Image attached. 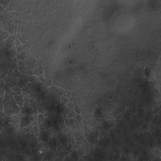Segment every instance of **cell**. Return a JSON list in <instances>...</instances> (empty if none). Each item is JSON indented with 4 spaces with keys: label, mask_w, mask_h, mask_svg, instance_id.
I'll return each instance as SVG.
<instances>
[{
    "label": "cell",
    "mask_w": 161,
    "mask_h": 161,
    "mask_svg": "<svg viewBox=\"0 0 161 161\" xmlns=\"http://www.w3.org/2000/svg\"><path fill=\"white\" fill-rule=\"evenodd\" d=\"M74 111L76 112V113L77 114H80V113H81V108H80L79 105L78 103H76V105H75Z\"/></svg>",
    "instance_id": "obj_35"
},
{
    "label": "cell",
    "mask_w": 161,
    "mask_h": 161,
    "mask_svg": "<svg viewBox=\"0 0 161 161\" xmlns=\"http://www.w3.org/2000/svg\"><path fill=\"white\" fill-rule=\"evenodd\" d=\"M71 160V159H70V157L69 155H66L65 157H64V160Z\"/></svg>",
    "instance_id": "obj_41"
},
{
    "label": "cell",
    "mask_w": 161,
    "mask_h": 161,
    "mask_svg": "<svg viewBox=\"0 0 161 161\" xmlns=\"http://www.w3.org/2000/svg\"><path fill=\"white\" fill-rule=\"evenodd\" d=\"M39 132H40V130H39V127L38 122H37V121L33 122V125H32V127L31 128L30 133L35 134L38 138V137L39 135Z\"/></svg>",
    "instance_id": "obj_27"
},
{
    "label": "cell",
    "mask_w": 161,
    "mask_h": 161,
    "mask_svg": "<svg viewBox=\"0 0 161 161\" xmlns=\"http://www.w3.org/2000/svg\"><path fill=\"white\" fill-rule=\"evenodd\" d=\"M77 113L74 111V109H71L67 106H64V108L62 112V115L64 119L66 118H73L74 117Z\"/></svg>",
    "instance_id": "obj_20"
},
{
    "label": "cell",
    "mask_w": 161,
    "mask_h": 161,
    "mask_svg": "<svg viewBox=\"0 0 161 161\" xmlns=\"http://www.w3.org/2000/svg\"><path fill=\"white\" fill-rule=\"evenodd\" d=\"M50 92V87H46L45 85L42 84V96L49 95Z\"/></svg>",
    "instance_id": "obj_28"
},
{
    "label": "cell",
    "mask_w": 161,
    "mask_h": 161,
    "mask_svg": "<svg viewBox=\"0 0 161 161\" xmlns=\"http://www.w3.org/2000/svg\"><path fill=\"white\" fill-rule=\"evenodd\" d=\"M16 47V58L18 61H23L31 56V53L29 48L27 44H22L17 45Z\"/></svg>",
    "instance_id": "obj_6"
},
{
    "label": "cell",
    "mask_w": 161,
    "mask_h": 161,
    "mask_svg": "<svg viewBox=\"0 0 161 161\" xmlns=\"http://www.w3.org/2000/svg\"><path fill=\"white\" fill-rule=\"evenodd\" d=\"M28 117H29V118H30V120H31V121H32V122H34V121H35V118H34V117H33V115H28Z\"/></svg>",
    "instance_id": "obj_42"
},
{
    "label": "cell",
    "mask_w": 161,
    "mask_h": 161,
    "mask_svg": "<svg viewBox=\"0 0 161 161\" xmlns=\"http://www.w3.org/2000/svg\"><path fill=\"white\" fill-rule=\"evenodd\" d=\"M3 104L6 116H12L21 112L20 107L16 104L14 96H9L5 93Z\"/></svg>",
    "instance_id": "obj_4"
},
{
    "label": "cell",
    "mask_w": 161,
    "mask_h": 161,
    "mask_svg": "<svg viewBox=\"0 0 161 161\" xmlns=\"http://www.w3.org/2000/svg\"><path fill=\"white\" fill-rule=\"evenodd\" d=\"M54 130H55V128L53 127H51L49 129L40 131L39 132V135L38 137V140H40V141H42L44 143H47V142H48L50 136L53 133Z\"/></svg>",
    "instance_id": "obj_13"
},
{
    "label": "cell",
    "mask_w": 161,
    "mask_h": 161,
    "mask_svg": "<svg viewBox=\"0 0 161 161\" xmlns=\"http://www.w3.org/2000/svg\"><path fill=\"white\" fill-rule=\"evenodd\" d=\"M11 34L6 31L2 25H0V42H1V50L5 47V44Z\"/></svg>",
    "instance_id": "obj_19"
},
{
    "label": "cell",
    "mask_w": 161,
    "mask_h": 161,
    "mask_svg": "<svg viewBox=\"0 0 161 161\" xmlns=\"http://www.w3.org/2000/svg\"><path fill=\"white\" fill-rule=\"evenodd\" d=\"M64 121L67 128H69L72 132L79 129L83 130L84 129V125L83 122L76 120L74 117L66 118L64 119Z\"/></svg>",
    "instance_id": "obj_8"
},
{
    "label": "cell",
    "mask_w": 161,
    "mask_h": 161,
    "mask_svg": "<svg viewBox=\"0 0 161 161\" xmlns=\"http://www.w3.org/2000/svg\"><path fill=\"white\" fill-rule=\"evenodd\" d=\"M16 36V33L15 35H10V37L7 39V40L5 42L4 48L3 49H2L1 50H3V51L6 52V51L16 47V45H15Z\"/></svg>",
    "instance_id": "obj_17"
},
{
    "label": "cell",
    "mask_w": 161,
    "mask_h": 161,
    "mask_svg": "<svg viewBox=\"0 0 161 161\" xmlns=\"http://www.w3.org/2000/svg\"><path fill=\"white\" fill-rule=\"evenodd\" d=\"M10 2H11L9 1V0H0V4L2 5L3 6H4L6 8H7Z\"/></svg>",
    "instance_id": "obj_34"
},
{
    "label": "cell",
    "mask_w": 161,
    "mask_h": 161,
    "mask_svg": "<svg viewBox=\"0 0 161 161\" xmlns=\"http://www.w3.org/2000/svg\"><path fill=\"white\" fill-rule=\"evenodd\" d=\"M0 111L5 112V111H4V106H3V103H1V110H0Z\"/></svg>",
    "instance_id": "obj_43"
},
{
    "label": "cell",
    "mask_w": 161,
    "mask_h": 161,
    "mask_svg": "<svg viewBox=\"0 0 161 161\" xmlns=\"http://www.w3.org/2000/svg\"><path fill=\"white\" fill-rule=\"evenodd\" d=\"M37 65V58L33 56L25 60L18 61V69L23 75H33V70Z\"/></svg>",
    "instance_id": "obj_3"
},
{
    "label": "cell",
    "mask_w": 161,
    "mask_h": 161,
    "mask_svg": "<svg viewBox=\"0 0 161 161\" xmlns=\"http://www.w3.org/2000/svg\"><path fill=\"white\" fill-rule=\"evenodd\" d=\"M74 118L76 120H78V121H80L83 122V118L82 117V116H81L80 114H77Z\"/></svg>",
    "instance_id": "obj_36"
},
{
    "label": "cell",
    "mask_w": 161,
    "mask_h": 161,
    "mask_svg": "<svg viewBox=\"0 0 161 161\" xmlns=\"http://www.w3.org/2000/svg\"><path fill=\"white\" fill-rule=\"evenodd\" d=\"M6 7H5L4 6H3L2 5H1L0 4V13H3V12H4L5 11V10H6Z\"/></svg>",
    "instance_id": "obj_39"
},
{
    "label": "cell",
    "mask_w": 161,
    "mask_h": 161,
    "mask_svg": "<svg viewBox=\"0 0 161 161\" xmlns=\"http://www.w3.org/2000/svg\"><path fill=\"white\" fill-rule=\"evenodd\" d=\"M32 123V121H31L28 115H22L21 119H20V129H23V128L27 127L28 125H29Z\"/></svg>",
    "instance_id": "obj_22"
},
{
    "label": "cell",
    "mask_w": 161,
    "mask_h": 161,
    "mask_svg": "<svg viewBox=\"0 0 161 161\" xmlns=\"http://www.w3.org/2000/svg\"><path fill=\"white\" fill-rule=\"evenodd\" d=\"M69 101V99L67 98L66 95H62L61 97V103L64 105L66 106V104L68 103Z\"/></svg>",
    "instance_id": "obj_32"
},
{
    "label": "cell",
    "mask_w": 161,
    "mask_h": 161,
    "mask_svg": "<svg viewBox=\"0 0 161 161\" xmlns=\"http://www.w3.org/2000/svg\"><path fill=\"white\" fill-rule=\"evenodd\" d=\"M95 146L90 143H89L86 139L82 143V144L77 149L79 152V155L81 157L84 154H89L94 156Z\"/></svg>",
    "instance_id": "obj_7"
},
{
    "label": "cell",
    "mask_w": 161,
    "mask_h": 161,
    "mask_svg": "<svg viewBox=\"0 0 161 161\" xmlns=\"http://www.w3.org/2000/svg\"><path fill=\"white\" fill-rule=\"evenodd\" d=\"M1 25L11 35L16 33L18 13L17 11H5L0 14Z\"/></svg>",
    "instance_id": "obj_2"
},
{
    "label": "cell",
    "mask_w": 161,
    "mask_h": 161,
    "mask_svg": "<svg viewBox=\"0 0 161 161\" xmlns=\"http://www.w3.org/2000/svg\"><path fill=\"white\" fill-rule=\"evenodd\" d=\"M37 110H38L39 113L44 114V113H48V112H47V110H45V108L44 107V106L42 104L41 102L37 103Z\"/></svg>",
    "instance_id": "obj_29"
},
{
    "label": "cell",
    "mask_w": 161,
    "mask_h": 161,
    "mask_svg": "<svg viewBox=\"0 0 161 161\" xmlns=\"http://www.w3.org/2000/svg\"><path fill=\"white\" fill-rule=\"evenodd\" d=\"M16 47H15L11 49H10L5 52V56L3 59H1V61H3L6 62H12L16 59Z\"/></svg>",
    "instance_id": "obj_15"
},
{
    "label": "cell",
    "mask_w": 161,
    "mask_h": 161,
    "mask_svg": "<svg viewBox=\"0 0 161 161\" xmlns=\"http://www.w3.org/2000/svg\"><path fill=\"white\" fill-rule=\"evenodd\" d=\"M38 149H39V152L42 154L47 152L50 149L47 143H44L40 140H39Z\"/></svg>",
    "instance_id": "obj_24"
},
{
    "label": "cell",
    "mask_w": 161,
    "mask_h": 161,
    "mask_svg": "<svg viewBox=\"0 0 161 161\" xmlns=\"http://www.w3.org/2000/svg\"><path fill=\"white\" fill-rule=\"evenodd\" d=\"M100 128L84 125L83 134L85 139L95 146L100 143Z\"/></svg>",
    "instance_id": "obj_5"
},
{
    "label": "cell",
    "mask_w": 161,
    "mask_h": 161,
    "mask_svg": "<svg viewBox=\"0 0 161 161\" xmlns=\"http://www.w3.org/2000/svg\"><path fill=\"white\" fill-rule=\"evenodd\" d=\"M22 115V113L21 112H20L19 113L12 115V116H6L5 121L9 123L14 125L16 127V128L19 130L20 129V121Z\"/></svg>",
    "instance_id": "obj_11"
},
{
    "label": "cell",
    "mask_w": 161,
    "mask_h": 161,
    "mask_svg": "<svg viewBox=\"0 0 161 161\" xmlns=\"http://www.w3.org/2000/svg\"><path fill=\"white\" fill-rule=\"evenodd\" d=\"M22 45V42H20L19 40V39H18V38H17V37L16 36V40H15V45L16 46H17V45Z\"/></svg>",
    "instance_id": "obj_40"
},
{
    "label": "cell",
    "mask_w": 161,
    "mask_h": 161,
    "mask_svg": "<svg viewBox=\"0 0 161 161\" xmlns=\"http://www.w3.org/2000/svg\"><path fill=\"white\" fill-rule=\"evenodd\" d=\"M45 84L46 87H50L52 85V73L51 69L49 67H44Z\"/></svg>",
    "instance_id": "obj_18"
},
{
    "label": "cell",
    "mask_w": 161,
    "mask_h": 161,
    "mask_svg": "<svg viewBox=\"0 0 161 161\" xmlns=\"http://www.w3.org/2000/svg\"><path fill=\"white\" fill-rule=\"evenodd\" d=\"M47 144L50 148V149L53 152H56L57 147V130H54L53 133L50 136Z\"/></svg>",
    "instance_id": "obj_12"
},
{
    "label": "cell",
    "mask_w": 161,
    "mask_h": 161,
    "mask_svg": "<svg viewBox=\"0 0 161 161\" xmlns=\"http://www.w3.org/2000/svg\"><path fill=\"white\" fill-rule=\"evenodd\" d=\"M37 78L35 75H23L22 74L21 76L20 77L19 83H18L16 86H19L23 89V87H25L28 83H32Z\"/></svg>",
    "instance_id": "obj_10"
},
{
    "label": "cell",
    "mask_w": 161,
    "mask_h": 161,
    "mask_svg": "<svg viewBox=\"0 0 161 161\" xmlns=\"http://www.w3.org/2000/svg\"><path fill=\"white\" fill-rule=\"evenodd\" d=\"M11 89L14 91V93H15L16 95H20L23 94V90H22V89L21 87H19V86H15V87H13Z\"/></svg>",
    "instance_id": "obj_30"
},
{
    "label": "cell",
    "mask_w": 161,
    "mask_h": 161,
    "mask_svg": "<svg viewBox=\"0 0 161 161\" xmlns=\"http://www.w3.org/2000/svg\"><path fill=\"white\" fill-rule=\"evenodd\" d=\"M37 58V62H38V65L37 66L35 67V69L33 70V74L36 76L42 83V84L45 85V75H44V67L40 61V58L38 56H35Z\"/></svg>",
    "instance_id": "obj_9"
},
{
    "label": "cell",
    "mask_w": 161,
    "mask_h": 161,
    "mask_svg": "<svg viewBox=\"0 0 161 161\" xmlns=\"http://www.w3.org/2000/svg\"><path fill=\"white\" fill-rule=\"evenodd\" d=\"M149 129L151 134L156 137V138L160 137V128L155 126L151 122H150L149 124Z\"/></svg>",
    "instance_id": "obj_21"
},
{
    "label": "cell",
    "mask_w": 161,
    "mask_h": 161,
    "mask_svg": "<svg viewBox=\"0 0 161 161\" xmlns=\"http://www.w3.org/2000/svg\"><path fill=\"white\" fill-rule=\"evenodd\" d=\"M5 91H6V89L5 88H3V89H0V96H5Z\"/></svg>",
    "instance_id": "obj_38"
},
{
    "label": "cell",
    "mask_w": 161,
    "mask_h": 161,
    "mask_svg": "<svg viewBox=\"0 0 161 161\" xmlns=\"http://www.w3.org/2000/svg\"><path fill=\"white\" fill-rule=\"evenodd\" d=\"M5 79H1V81H0V89L5 88Z\"/></svg>",
    "instance_id": "obj_37"
},
{
    "label": "cell",
    "mask_w": 161,
    "mask_h": 161,
    "mask_svg": "<svg viewBox=\"0 0 161 161\" xmlns=\"http://www.w3.org/2000/svg\"><path fill=\"white\" fill-rule=\"evenodd\" d=\"M81 157H82L84 159V160H93V156L89 154H84Z\"/></svg>",
    "instance_id": "obj_31"
},
{
    "label": "cell",
    "mask_w": 161,
    "mask_h": 161,
    "mask_svg": "<svg viewBox=\"0 0 161 161\" xmlns=\"http://www.w3.org/2000/svg\"><path fill=\"white\" fill-rule=\"evenodd\" d=\"M21 113L22 115H31L34 114H39L38 110L35 109L30 104V103L24 101V104L23 109L21 110Z\"/></svg>",
    "instance_id": "obj_14"
},
{
    "label": "cell",
    "mask_w": 161,
    "mask_h": 161,
    "mask_svg": "<svg viewBox=\"0 0 161 161\" xmlns=\"http://www.w3.org/2000/svg\"><path fill=\"white\" fill-rule=\"evenodd\" d=\"M73 150V146L70 143V139L59 128L57 130V147L53 160H64L65 156L69 155Z\"/></svg>",
    "instance_id": "obj_1"
},
{
    "label": "cell",
    "mask_w": 161,
    "mask_h": 161,
    "mask_svg": "<svg viewBox=\"0 0 161 161\" xmlns=\"http://www.w3.org/2000/svg\"><path fill=\"white\" fill-rule=\"evenodd\" d=\"M69 156L73 160H84V159L81 157L79 155V152L77 149H73L69 154Z\"/></svg>",
    "instance_id": "obj_26"
},
{
    "label": "cell",
    "mask_w": 161,
    "mask_h": 161,
    "mask_svg": "<svg viewBox=\"0 0 161 161\" xmlns=\"http://www.w3.org/2000/svg\"><path fill=\"white\" fill-rule=\"evenodd\" d=\"M15 101L16 103V104H18L20 107V110H22L23 109V104H24V101H25V98H24V95L23 94L22 95H15L14 96Z\"/></svg>",
    "instance_id": "obj_23"
},
{
    "label": "cell",
    "mask_w": 161,
    "mask_h": 161,
    "mask_svg": "<svg viewBox=\"0 0 161 161\" xmlns=\"http://www.w3.org/2000/svg\"><path fill=\"white\" fill-rule=\"evenodd\" d=\"M76 102L73 101H69L68 103L66 104V106H67L69 108H70L71 109H74L75 108V105H76Z\"/></svg>",
    "instance_id": "obj_33"
},
{
    "label": "cell",
    "mask_w": 161,
    "mask_h": 161,
    "mask_svg": "<svg viewBox=\"0 0 161 161\" xmlns=\"http://www.w3.org/2000/svg\"><path fill=\"white\" fill-rule=\"evenodd\" d=\"M42 155V160H53L55 152H53L50 149H49L47 152Z\"/></svg>",
    "instance_id": "obj_25"
},
{
    "label": "cell",
    "mask_w": 161,
    "mask_h": 161,
    "mask_svg": "<svg viewBox=\"0 0 161 161\" xmlns=\"http://www.w3.org/2000/svg\"><path fill=\"white\" fill-rule=\"evenodd\" d=\"M73 133L74 135V139L76 142V149H78L79 146H80L82 143L85 140L84 134H83V130L79 129L77 130H75L73 132Z\"/></svg>",
    "instance_id": "obj_16"
}]
</instances>
